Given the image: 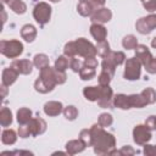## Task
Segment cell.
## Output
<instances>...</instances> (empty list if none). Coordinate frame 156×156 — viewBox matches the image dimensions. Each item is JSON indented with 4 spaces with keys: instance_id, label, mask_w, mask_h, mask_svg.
Listing matches in <instances>:
<instances>
[{
    "instance_id": "1",
    "label": "cell",
    "mask_w": 156,
    "mask_h": 156,
    "mask_svg": "<svg viewBox=\"0 0 156 156\" xmlns=\"http://www.w3.org/2000/svg\"><path fill=\"white\" fill-rule=\"evenodd\" d=\"M91 133V146H94V152L96 155L110 154L116 146V139L111 133L102 129L100 124H94L90 127Z\"/></svg>"
},
{
    "instance_id": "2",
    "label": "cell",
    "mask_w": 156,
    "mask_h": 156,
    "mask_svg": "<svg viewBox=\"0 0 156 156\" xmlns=\"http://www.w3.org/2000/svg\"><path fill=\"white\" fill-rule=\"evenodd\" d=\"M135 57L145 67L146 72H149L151 74L156 73V61H155L154 56L151 55V52L146 45L138 44V46L135 48Z\"/></svg>"
},
{
    "instance_id": "3",
    "label": "cell",
    "mask_w": 156,
    "mask_h": 156,
    "mask_svg": "<svg viewBox=\"0 0 156 156\" xmlns=\"http://www.w3.org/2000/svg\"><path fill=\"white\" fill-rule=\"evenodd\" d=\"M0 52L6 57L15 58L23 52V44L20 40H1L0 41Z\"/></svg>"
},
{
    "instance_id": "4",
    "label": "cell",
    "mask_w": 156,
    "mask_h": 156,
    "mask_svg": "<svg viewBox=\"0 0 156 156\" xmlns=\"http://www.w3.org/2000/svg\"><path fill=\"white\" fill-rule=\"evenodd\" d=\"M141 63L136 57H130L126 61L123 77L128 80H136L140 78L141 73Z\"/></svg>"
},
{
    "instance_id": "5",
    "label": "cell",
    "mask_w": 156,
    "mask_h": 156,
    "mask_svg": "<svg viewBox=\"0 0 156 156\" xmlns=\"http://www.w3.org/2000/svg\"><path fill=\"white\" fill-rule=\"evenodd\" d=\"M33 17L40 26L46 24L50 21V17H51V7H50V5L46 4V2L37 4L34 10H33Z\"/></svg>"
},
{
    "instance_id": "6",
    "label": "cell",
    "mask_w": 156,
    "mask_h": 156,
    "mask_svg": "<svg viewBox=\"0 0 156 156\" xmlns=\"http://www.w3.org/2000/svg\"><path fill=\"white\" fill-rule=\"evenodd\" d=\"M74 43H76L77 55L78 56L88 58V57H95V55L98 54L96 46H94L90 41H88L84 38H78V39L74 40Z\"/></svg>"
},
{
    "instance_id": "7",
    "label": "cell",
    "mask_w": 156,
    "mask_h": 156,
    "mask_svg": "<svg viewBox=\"0 0 156 156\" xmlns=\"http://www.w3.org/2000/svg\"><path fill=\"white\" fill-rule=\"evenodd\" d=\"M135 28L140 34H149L156 28V15H149L136 21Z\"/></svg>"
},
{
    "instance_id": "8",
    "label": "cell",
    "mask_w": 156,
    "mask_h": 156,
    "mask_svg": "<svg viewBox=\"0 0 156 156\" xmlns=\"http://www.w3.org/2000/svg\"><path fill=\"white\" fill-rule=\"evenodd\" d=\"M39 78L48 85V88L50 90H52L57 85V71L55 69V67L52 68L50 66H46V67L41 68Z\"/></svg>"
},
{
    "instance_id": "9",
    "label": "cell",
    "mask_w": 156,
    "mask_h": 156,
    "mask_svg": "<svg viewBox=\"0 0 156 156\" xmlns=\"http://www.w3.org/2000/svg\"><path fill=\"white\" fill-rule=\"evenodd\" d=\"M151 136V130L145 124H138L133 129V139L138 145H145Z\"/></svg>"
},
{
    "instance_id": "10",
    "label": "cell",
    "mask_w": 156,
    "mask_h": 156,
    "mask_svg": "<svg viewBox=\"0 0 156 156\" xmlns=\"http://www.w3.org/2000/svg\"><path fill=\"white\" fill-rule=\"evenodd\" d=\"M27 126L29 128V132H30V135L32 136H37L39 134H43L46 130V122L43 118H40V117L32 118L27 123Z\"/></svg>"
},
{
    "instance_id": "11",
    "label": "cell",
    "mask_w": 156,
    "mask_h": 156,
    "mask_svg": "<svg viewBox=\"0 0 156 156\" xmlns=\"http://www.w3.org/2000/svg\"><path fill=\"white\" fill-rule=\"evenodd\" d=\"M101 88V93H100V98L98 100V104L100 107L102 108H107L111 107V100H112V89L110 88V85H100Z\"/></svg>"
},
{
    "instance_id": "12",
    "label": "cell",
    "mask_w": 156,
    "mask_h": 156,
    "mask_svg": "<svg viewBox=\"0 0 156 156\" xmlns=\"http://www.w3.org/2000/svg\"><path fill=\"white\" fill-rule=\"evenodd\" d=\"M112 17V12L110 9H106V7H100L98 10H95L93 12V15L90 16L93 23H105V22H108Z\"/></svg>"
},
{
    "instance_id": "13",
    "label": "cell",
    "mask_w": 156,
    "mask_h": 156,
    "mask_svg": "<svg viewBox=\"0 0 156 156\" xmlns=\"http://www.w3.org/2000/svg\"><path fill=\"white\" fill-rule=\"evenodd\" d=\"M33 65L29 60H15L12 63H11V67H13L20 74H29L33 69Z\"/></svg>"
},
{
    "instance_id": "14",
    "label": "cell",
    "mask_w": 156,
    "mask_h": 156,
    "mask_svg": "<svg viewBox=\"0 0 156 156\" xmlns=\"http://www.w3.org/2000/svg\"><path fill=\"white\" fill-rule=\"evenodd\" d=\"M18 72L13 68V67H7L2 71V74H1V83L6 87H10L11 84H13L18 77Z\"/></svg>"
},
{
    "instance_id": "15",
    "label": "cell",
    "mask_w": 156,
    "mask_h": 156,
    "mask_svg": "<svg viewBox=\"0 0 156 156\" xmlns=\"http://www.w3.org/2000/svg\"><path fill=\"white\" fill-rule=\"evenodd\" d=\"M90 33H91L93 38L98 43L99 41H104L106 39V37H107V30L101 23H93L90 26Z\"/></svg>"
},
{
    "instance_id": "16",
    "label": "cell",
    "mask_w": 156,
    "mask_h": 156,
    "mask_svg": "<svg viewBox=\"0 0 156 156\" xmlns=\"http://www.w3.org/2000/svg\"><path fill=\"white\" fill-rule=\"evenodd\" d=\"M62 111H63V106L60 101H49L44 105V112L50 117L58 116Z\"/></svg>"
},
{
    "instance_id": "17",
    "label": "cell",
    "mask_w": 156,
    "mask_h": 156,
    "mask_svg": "<svg viewBox=\"0 0 156 156\" xmlns=\"http://www.w3.org/2000/svg\"><path fill=\"white\" fill-rule=\"evenodd\" d=\"M85 147H87V145L80 139L69 140L66 144V150H67V154H69V155H76L78 152H82Z\"/></svg>"
},
{
    "instance_id": "18",
    "label": "cell",
    "mask_w": 156,
    "mask_h": 156,
    "mask_svg": "<svg viewBox=\"0 0 156 156\" xmlns=\"http://www.w3.org/2000/svg\"><path fill=\"white\" fill-rule=\"evenodd\" d=\"M129 98V105H130V108L132 107H136V108H141L146 105H149L146 98L144 96L143 93L140 94H133V95H128Z\"/></svg>"
},
{
    "instance_id": "19",
    "label": "cell",
    "mask_w": 156,
    "mask_h": 156,
    "mask_svg": "<svg viewBox=\"0 0 156 156\" xmlns=\"http://www.w3.org/2000/svg\"><path fill=\"white\" fill-rule=\"evenodd\" d=\"M21 37L26 41L32 43L37 37V28L34 26H32V24H24L22 27V29H21Z\"/></svg>"
},
{
    "instance_id": "20",
    "label": "cell",
    "mask_w": 156,
    "mask_h": 156,
    "mask_svg": "<svg viewBox=\"0 0 156 156\" xmlns=\"http://www.w3.org/2000/svg\"><path fill=\"white\" fill-rule=\"evenodd\" d=\"M100 93H101L100 85L99 87H85L83 89V94L85 99L89 101H98L100 98Z\"/></svg>"
},
{
    "instance_id": "21",
    "label": "cell",
    "mask_w": 156,
    "mask_h": 156,
    "mask_svg": "<svg viewBox=\"0 0 156 156\" xmlns=\"http://www.w3.org/2000/svg\"><path fill=\"white\" fill-rule=\"evenodd\" d=\"M77 11L79 15L87 17V16H91L93 12L95 11V7L91 5V2L88 0V1H80L77 6Z\"/></svg>"
},
{
    "instance_id": "22",
    "label": "cell",
    "mask_w": 156,
    "mask_h": 156,
    "mask_svg": "<svg viewBox=\"0 0 156 156\" xmlns=\"http://www.w3.org/2000/svg\"><path fill=\"white\" fill-rule=\"evenodd\" d=\"M113 105L116 107H118V108H122V110L130 108L128 95H124V94H117V95H115V98H113Z\"/></svg>"
},
{
    "instance_id": "23",
    "label": "cell",
    "mask_w": 156,
    "mask_h": 156,
    "mask_svg": "<svg viewBox=\"0 0 156 156\" xmlns=\"http://www.w3.org/2000/svg\"><path fill=\"white\" fill-rule=\"evenodd\" d=\"M12 123V112L6 106H2L0 110V124L2 127H9Z\"/></svg>"
},
{
    "instance_id": "24",
    "label": "cell",
    "mask_w": 156,
    "mask_h": 156,
    "mask_svg": "<svg viewBox=\"0 0 156 156\" xmlns=\"http://www.w3.org/2000/svg\"><path fill=\"white\" fill-rule=\"evenodd\" d=\"M32 119V111L28 107H21L17 111V121L20 124H27Z\"/></svg>"
},
{
    "instance_id": "25",
    "label": "cell",
    "mask_w": 156,
    "mask_h": 156,
    "mask_svg": "<svg viewBox=\"0 0 156 156\" xmlns=\"http://www.w3.org/2000/svg\"><path fill=\"white\" fill-rule=\"evenodd\" d=\"M17 140V135L16 132L13 129H5L1 134V141L5 145H12L15 144Z\"/></svg>"
},
{
    "instance_id": "26",
    "label": "cell",
    "mask_w": 156,
    "mask_h": 156,
    "mask_svg": "<svg viewBox=\"0 0 156 156\" xmlns=\"http://www.w3.org/2000/svg\"><path fill=\"white\" fill-rule=\"evenodd\" d=\"M104 60H102V63H101V67H102V71H105V72H107L108 74H111L112 77H113V74H115V71H116V67H117V65L113 62V60L107 55V56H105V57H102Z\"/></svg>"
},
{
    "instance_id": "27",
    "label": "cell",
    "mask_w": 156,
    "mask_h": 156,
    "mask_svg": "<svg viewBox=\"0 0 156 156\" xmlns=\"http://www.w3.org/2000/svg\"><path fill=\"white\" fill-rule=\"evenodd\" d=\"M9 6L15 13H18V15L24 13L26 10H27V6L22 0H10L9 1Z\"/></svg>"
},
{
    "instance_id": "28",
    "label": "cell",
    "mask_w": 156,
    "mask_h": 156,
    "mask_svg": "<svg viewBox=\"0 0 156 156\" xmlns=\"http://www.w3.org/2000/svg\"><path fill=\"white\" fill-rule=\"evenodd\" d=\"M33 63L37 68L41 69V68L49 66V57L45 54H37L33 58Z\"/></svg>"
},
{
    "instance_id": "29",
    "label": "cell",
    "mask_w": 156,
    "mask_h": 156,
    "mask_svg": "<svg viewBox=\"0 0 156 156\" xmlns=\"http://www.w3.org/2000/svg\"><path fill=\"white\" fill-rule=\"evenodd\" d=\"M96 76V71L93 67H88V66H83L82 69L79 71V77L83 80H89L93 79Z\"/></svg>"
},
{
    "instance_id": "30",
    "label": "cell",
    "mask_w": 156,
    "mask_h": 156,
    "mask_svg": "<svg viewBox=\"0 0 156 156\" xmlns=\"http://www.w3.org/2000/svg\"><path fill=\"white\" fill-rule=\"evenodd\" d=\"M122 45H123V48L127 49V50H133V49H135V48L138 46V40H136V38H135L133 34H129V35H126V37L123 38Z\"/></svg>"
},
{
    "instance_id": "31",
    "label": "cell",
    "mask_w": 156,
    "mask_h": 156,
    "mask_svg": "<svg viewBox=\"0 0 156 156\" xmlns=\"http://www.w3.org/2000/svg\"><path fill=\"white\" fill-rule=\"evenodd\" d=\"M68 65H69V61H68V58H67L66 55L58 56V57L56 58V61H55V69L61 71V72H65V71L67 69Z\"/></svg>"
},
{
    "instance_id": "32",
    "label": "cell",
    "mask_w": 156,
    "mask_h": 156,
    "mask_svg": "<svg viewBox=\"0 0 156 156\" xmlns=\"http://www.w3.org/2000/svg\"><path fill=\"white\" fill-rule=\"evenodd\" d=\"M96 51H98V54H99L101 57L107 56V55L111 52V50H110V44H108L106 40L99 41L98 45H96Z\"/></svg>"
},
{
    "instance_id": "33",
    "label": "cell",
    "mask_w": 156,
    "mask_h": 156,
    "mask_svg": "<svg viewBox=\"0 0 156 156\" xmlns=\"http://www.w3.org/2000/svg\"><path fill=\"white\" fill-rule=\"evenodd\" d=\"M63 54L67 56V57H73V56H77V48H76V43L74 41H68L65 48H63Z\"/></svg>"
},
{
    "instance_id": "34",
    "label": "cell",
    "mask_w": 156,
    "mask_h": 156,
    "mask_svg": "<svg viewBox=\"0 0 156 156\" xmlns=\"http://www.w3.org/2000/svg\"><path fill=\"white\" fill-rule=\"evenodd\" d=\"M62 112H63V116H65L67 119H69V121L76 119V118H77V116H78V110H77L74 106H72V105H69V106L65 107Z\"/></svg>"
},
{
    "instance_id": "35",
    "label": "cell",
    "mask_w": 156,
    "mask_h": 156,
    "mask_svg": "<svg viewBox=\"0 0 156 156\" xmlns=\"http://www.w3.org/2000/svg\"><path fill=\"white\" fill-rule=\"evenodd\" d=\"M113 122V118L110 113H101L99 116V119H98V124H100L102 128L104 127H110Z\"/></svg>"
},
{
    "instance_id": "36",
    "label": "cell",
    "mask_w": 156,
    "mask_h": 156,
    "mask_svg": "<svg viewBox=\"0 0 156 156\" xmlns=\"http://www.w3.org/2000/svg\"><path fill=\"white\" fill-rule=\"evenodd\" d=\"M108 56L113 60V62H115L117 66L122 65V63L126 61V55H124L122 51H111V52L108 54Z\"/></svg>"
},
{
    "instance_id": "37",
    "label": "cell",
    "mask_w": 156,
    "mask_h": 156,
    "mask_svg": "<svg viewBox=\"0 0 156 156\" xmlns=\"http://www.w3.org/2000/svg\"><path fill=\"white\" fill-rule=\"evenodd\" d=\"M79 139L87 145V146H91V133H90V128L89 129H83L79 133Z\"/></svg>"
},
{
    "instance_id": "38",
    "label": "cell",
    "mask_w": 156,
    "mask_h": 156,
    "mask_svg": "<svg viewBox=\"0 0 156 156\" xmlns=\"http://www.w3.org/2000/svg\"><path fill=\"white\" fill-rule=\"evenodd\" d=\"M83 66H84V62H82L77 56L71 57V60H69V67L72 68L73 72H79Z\"/></svg>"
},
{
    "instance_id": "39",
    "label": "cell",
    "mask_w": 156,
    "mask_h": 156,
    "mask_svg": "<svg viewBox=\"0 0 156 156\" xmlns=\"http://www.w3.org/2000/svg\"><path fill=\"white\" fill-rule=\"evenodd\" d=\"M141 93L144 94V96L146 98L149 104H154L156 101V93H155V90L152 88H145Z\"/></svg>"
},
{
    "instance_id": "40",
    "label": "cell",
    "mask_w": 156,
    "mask_h": 156,
    "mask_svg": "<svg viewBox=\"0 0 156 156\" xmlns=\"http://www.w3.org/2000/svg\"><path fill=\"white\" fill-rule=\"evenodd\" d=\"M111 79H112V76L111 74H108L105 71H101V73L99 74V78H98L99 85H110Z\"/></svg>"
},
{
    "instance_id": "41",
    "label": "cell",
    "mask_w": 156,
    "mask_h": 156,
    "mask_svg": "<svg viewBox=\"0 0 156 156\" xmlns=\"http://www.w3.org/2000/svg\"><path fill=\"white\" fill-rule=\"evenodd\" d=\"M34 88H35L37 91H39V93H41V94H45V93L51 91V90L48 88V85H46L40 78H38V79L34 82Z\"/></svg>"
},
{
    "instance_id": "42",
    "label": "cell",
    "mask_w": 156,
    "mask_h": 156,
    "mask_svg": "<svg viewBox=\"0 0 156 156\" xmlns=\"http://www.w3.org/2000/svg\"><path fill=\"white\" fill-rule=\"evenodd\" d=\"M143 6L149 12L156 11V0H143Z\"/></svg>"
},
{
    "instance_id": "43",
    "label": "cell",
    "mask_w": 156,
    "mask_h": 156,
    "mask_svg": "<svg viewBox=\"0 0 156 156\" xmlns=\"http://www.w3.org/2000/svg\"><path fill=\"white\" fill-rule=\"evenodd\" d=\"M18 135L21 138H28L30 135V132L27 124H21V127H18Z\"/></svg>"
},
{
    "instance_id": "44",
    "label": "cell",
    "mask_w": 156,
    "mask_h": 156,
    "mask_svg": "<svg viewBox=\"0 0 156 156\" xmlns=\"http://www.w3.org/2000/svg\"><path fill=\"white\" fill-rule=\"evenodd\" d=\"M134 154H136V151L132 147V146H129V145H127V146H123L119 151H118V154L117 155H124V156H129V155H134Z\"/></svg>"
},
{
    "instance_id": "45",
    "label": "cell",
    "mask_w": 156,
    "mask_h": 156,
    "mask_svg": "<svg viewBox=\"0 0 156 156\" xmlns=\"http://www.w3.org/2000/svg\"><path fill=\"white\" fill-rule=\"evenodd\" d=\"M144 155H146V156H156V146L150 145V144H145Z\"/></svg>"
},
{
    "instance_id": "46",
    "label": "cell",
    "mask_w": 156,
    "mask_h": 156,
    "mask_svg": "<svg viewBox=\"0 0 156 156\" xmlns=\"http://www.w3.org/2000/svg\"><path fill=\"white\" fill-rule=\"evenodd\" d=\"M145 126H146L150 130L156 129V116H150V117L145 121Z\"/></svg>"
},
{
    "instance_id": "47",
    "label": "cell",
    "mask_w": 156,
    "mask_h": 156,
    "mask_svg": "<svg viewBox=\"0 0 156 156\" xmlns=\"http://www.w3.org/2000/svg\"><path fill=\"white\" fill-rule=\"evenodd\" d=\"M98 60L95 57H88L84 60V66H88V67H93V68H96L98 67Z\"/></svg>"
},
{
    "instance_id": "48",
    "label": "cell",
    "mask_w": 156,
    "mask_h": 156,
    "mask_svg": "<svg viewBox=\"0 0 156 156\" xmlns=\"http://www.w3.org/2000/svg\"><path fill=\"white\" fill-rule=\"evenodd\" d=\"M90 2H91V5L95 7V10H98V9H100V7H102L104 5H105V1L106 0H89Z\"/></svg>"
},
{
    "instance_id": "49",
    "label": "cell",
    "mask_w": 156,
    "mask_h": 156,
    "mask_svg": "<svg viewBox=\"0 0 156 156\" xmlns=\"http://www.w3.org/2000/svg\"><path fill=\"white\" fill-rule=\"evenodd\" d=\"M151 46H152L154 49H156V37H155V38L151 40Z\"/></svg>"
},
{
    "instance_id": "50",
    "label": "cell",
    "mask_w": 156,
    "mask_h": 156,
    "mask_svg": "<svg viewBox=\"0 0 156 156\" xmlns=\"http://www.w3.org/2000/svg\"><path fill=\"white\" fill-rule=\"evenodd\" d=\"M9 1H10V0H1L2 4H9Z\"/></svg>"
},
{
    "instance_id": "51",
    "label": "cell",
    "mask_w": 156,
    "mask_h": 156,
    "mask_svg": "<svg viewBox=\"0 0 156 156\" xmlns=\"http://www.w3.org/2000/svg\"><path fill=\"white\" fill-rule=\"evenodd\" d=\"M50 1H52V2H58L60 0H50Z\"/></svg>"
},
{
    "instance_id": "52",
    "label": "cell",
    "mask_w": 156,
    "mask_h": 156,
    "mask_svg": "<svg viewBox=\"0 0 156 156\" xmlns=\"http://www.w3.org/2000/svg\"><path fill=\"white\" fill-rule=\"evenodd\" d=\"M80 1H88V0H79V2H80Z\"/></svg>"
},
{
    "instance_id": "53",
    "label": "cell",
    "mask_w": 156,
    "mask_h": 156,
    "mask_svg": "<svg viewBox=\"0 0 156 156\" xmlns=\"http://www.w3.org/2000/svg\"><path fill=\"white\" fill-rule=\"evenodd\" d=\"M154 58H155V61H156V57H154Z\"/></svg>"
},
{
    "instance_id": "54",
    "label": "cell",
    "mask_w": 156,
    "mask_h": 156,
    "mask_svg": "<svg viewBox=\"0 0 156 156\" xmlns=\"http://www.w3.org/2000/svg\"><path fill=\"white\" fill-rule=\"evenodd\" d=\"M141 1H143V0H141Z\"/></svg>"
}]
</instances>
